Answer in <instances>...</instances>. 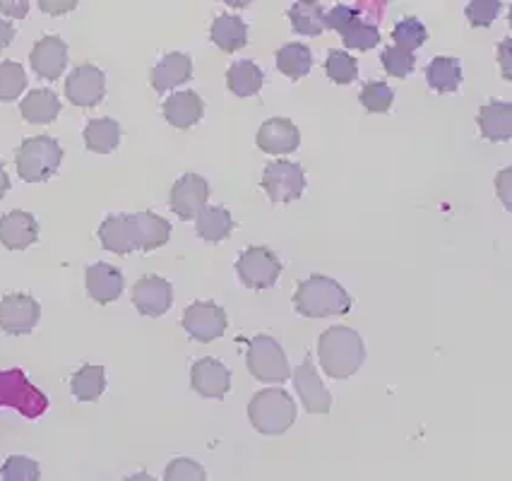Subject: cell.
<instances>
[{
	"label": "cell",
	"instance_id": "6da1fadb",
	"mask_svg": "<svg viewBox=\"0 0 512 481\" xmlns=\"http://www.w3.org/2000/svg\"><path fill=\"white\" fill-rule=\"evenodd\" d=\"M320 366L330 378L344 380L354 376L366 361V347H363L361 335L356 330L344 328H327L318 340Z\"/></svg>",
	"mask_w": 512,
	"mask_h": 481
},
{
	"label": "cell",
	"instance_id": "7a4b0ae2",
	"mask_svg": "<svg viewBox=\"0 0 512 481\" xmlns=\"http://www.w3.org/2000/svg\"><path fill=\"white\" fill-rule=\"evenodd\" d=\"M294 308L299 316L327 318L347 316L351 311V296L335 279L313 275L299 282L294 294Z\"/></svg>",
	"mask_w": 512,
	"mask_h": 481
},
{
	"label": "cell",
	"instance_id": "3957f363",
	"mask_svg": "<svg viewBox=\"0 0 512 481\" xmlns=\"http://www.w3.org/2000/svg\"><path fill=\"white\" fill-rule=\"evenodd\" d=\"M248 417L253 429L263 436H282L296 421V405L287 390L267 388L250 400Z\"/></svg>",
	"mask_w": 512,
	"mask_h": 481
},
{
	"label": "cell",
	"instance_id": "277c9868",
	"mask_svg": "<svg viewBox=\"0 0 512 481\" xmlns=\"http://www.w3.org/2000/svg\"><path fill=\"white\" fill-rule=\"evenodd\" d=\"M63 162V150L51 135L27 138L17 150V174L27 183H44L56 174Z\"/></svg>",
	"mask_w": 512,
	"mask_h": 481
},
{
	"label": "cell",
	"instance_id": "5b68a950",
	"mask_svg": "<svg viewBox=\"0 0 512 481\" xmlns=\"http://www.w3.org/2000/svg\"><path fill=\"white\" fill-rule=\"evenodd\" d=\"M246 364L253 378H258L260 383H284L291 376L287 354L282 352L277 340L267 335L250 340Z\"/></svg>",
	"mask_w": 512,
	"mask_h": 481
},
{
	"label": "cell",
	"instance_id": "8992f818",
	"mask_svg": "<svg viewBox=\"0 0 512 481\" xmlns=\"http://www.w3.org/2000/svg\"><path fill=\"white\" fill-rule=\"evenodd\" d=\"M325 29H335L342 34V41L347 49L371 51L378 46L380 32L371 22H363L361 15L351 5H335L330 13H325Z\"/></svg>",
	"mask_w": 512,
	"mask_h": 481
},
{
	"label": "cell",
	"instance_id": "52a82bcc",
	"mask_svg": "<svg viewBox=\"0 0 512 481\" xmlns=\"http://www.w3.org/2000/svg\"><path fill=\"white\" fill-rule=\"evenodd\" d=\"M236 272L243 287L260 292V289H270L282 275V260L270 248L253 246L236 260Z\"/></svg>",
	"mask_w": 512,
	"mask_h": 481
},
{
	"label": "cell",
	"instance_id": "ba28073f",
	"mask_svg": "<svg viewBox=\"0 0 512 481\" xmlns=\"http://www.w3.org/2000/svg\"><path fill=\"white\" fill-rule=\"evenodd\" d=\"M263 188L270 195L272 203H291L299 200L306 190V171L301 164L287 162V159H277L265 166Z\"/></svg>",
	"mask_w": 512,
	"mask_h": 481
},
{
	"label": "cell",
	"instance_id": "9c48e42d",
	"mask_svg": "<svg viewBox=\"0 0 512 481\" xmlns=\"http://www.w3.org/2000/svg\"><path fill=\"white\" fill-rule=\"evenodd\" d=\"M226 313L222 306H217L214 301H195L186 308L183 313V328L193 340L198 342H214L226 332Z\"/></svg>",
	"mask_w": 512,
	"mask_h": 481
},
{
	"label": "cell",
	"instance_id": "30bf717a",
	"mask_svg": "<svg viewBox=\"0 0 512 481\" xmlns=\"http://www.w3.org/2000/svg\"><path fill=\"white\" fill-rule=\"evenodd\" d=\"M41 306L27 294H10L0 301V328L8 335H29L37 328Z\"/></svg>",
	"mask_w": 512,
	"mask_h": 481
},
{
	"label": "cell",
	"instance_id": "8fae6325",
	"mask_svg": "<svg viewBox=\"0 0 512 481\" xmlns=\"http://www.w3.org/2000/svg\"><path fill=\"white\" fill-rule=\"evenodd\" d=\"M104 92H106L104 73L89 63L77 65L73 73H70L68 80H65V97L70 99V104L82 106V109L101 104Z\"/></svg>",
	"mask_w": 512,
	"mask_h": 481
},
{
	"label": "cell",
	"instance_id": "7c38bea8",
	"mask_svg": "<svg viewBox=\"0 0 512 481\" xmlns=\"http://www.w3.org/2000/svg\"><path fill=\"white\" fill-rule=\"evenodd\" d=\"M207 198H210V186L198 174L181 176L171 188V210L176 212L183 222L195 219L207 207Z\"/></svg>",
	"mask_w": 512,
	"mask_h": 481
},
{
	"label": "cell",
	"instance_id": "4fadbf2b",
	"mask_svg": "<svg viewBox=\"0 0 512 481\" xmlns=\"http://www.w3.org/2000/svg\"><path fill=\"white\" fill-rule=\"evenodd\" d=\"M296 385V393L301 397V405L308 414H327L332 407V395L327 393V388L323 385V380L318 378L315 373L313 359L306 356L301 361V366H296V371L291 373Z\"/></svg>",
	"mask_w": 512,
	"mask_h": 481
},
{
	"label": "cell",
	"instance_id": "5bb4252c",
	"mask_svg": "<svg viewBox=\"0 0 512 481\" xmlns=\"http://www.w3.org/2000/svg\"><path fill=\"white\" fill-rule=\"evenodd\" d=\"M133 304L142 316H164L174 304V287L164 277H142L133 289Z\"/></svg>",
	"mask_w": 512,
	"mask_h": 481
},
{
	"label": "cell",
	"instance_id": "9a60e30c",
	"mask_svg": "<svg viewBox=\"0 0 512 481\" xmlns=\"http://www.w3.org/2000/svg\"><path fill=\"white\" fill-rule=\"evenodd\" d=\"M190 383H193V390L198 395L210 397V400H222L231 390V371L217 359H200L195 361Z\"/></svg>",
	"mask_w": 512,
	"mask_h": 481
},
{
	"label": "cell",
	"instance_id": "2e32d148",
	"mask_svg": "<svg viewBox=\"0 0 512 481\" xmlns=\"http://www.w3.org/2000/svg\"><path fill=\"white\" fill-rule=\"evenodd\" d=\"M128 227L135 251H154V248L164 246L171 236V224L154 212L128 215Z\"/></svg>",
	"mask_w": 512,
	"mask_h": 481
},
{
	"label": "cell",
	"instance_id": "e0dca14e",
	"mask_svg": "<svg viewBox=\"0 0 512 481\" xmlns=\"http://www.w3.org/2000/svg\"><path fill=\"white\" fill-rule=\"evenodd\" d=\"M39 224L29 212L13 210L0 217V243L8 251H25V248L37 243Z\"/></svg>",
	"mask_w": 512,
	"mask_h": 481
},
{
	"label": "cell",
	"instance_id": "ac0fdd59",
	"mask_svg": "<svg viewBox=\"0 0 512 481\" xmlns=\"http://www.w3.org/2000/svg\"><path fill=\"white\" fill-rule=\"evenodd\" d=\"M32 70L44 80H56L68 65V44L61 37H44L34 44L32 56Z\"/></svg>",
	"mask_w": 512,
	"mask_h": 481
},
{
	"label": "cell",
	"instance_id": "d6986e66",
	"mask_svg": "<svg viewBox=\"0 0 512 481\" xmlns=\"http://www.w3.org/2000/svg\"><path fill=\"white\" fill-rule=\"evenodd\" d=\"M255 142L265 154H291L299 147L301 133L289 118H270L260 126Z\"/></svg>",
	"mask_w": 512,
	"mask_h": 481
},
{
	"label": "cell",
	"instance_id": "ffe728a7",
	"mask_svg": "<svg viewBox=\"0 0 512 481\" xmlns=\"http://www.w3.org/2000/svg\"><path fill=\"white\" fill-rule=\"evenodd\" d=\"M87 294L97 304H111L123 294V275L118 267L97 263L87 267Z\"/></svg>",
	"mask_w": 512,
	"mask_h": 481
},
{
	"label": "cell",
	"instance_id": "44dd1931",
	"mask_svg": "<svg viewBox=\"0 0 512 481\" xmlns=\"http://www.w3.org/2000/svg\"><path fill=\"white\" fill-rule=\"evenodd\" d=\"M190 75H193V61H190V56H186V53H169V56H164L162 61L154 65L152 87L164 94L169 89L188 82Z\"/></svg>",
	"mask_w": 512,
	"mask_h": 481
},
{
	"label": "cell",
	"instance_id": "7402d4cb",
	"mask_svg": "<svg viewBox=\"0 0 512 481\" xmlns=\"http://www.w3.org/2000/svg\"><path fill=\"white\" fill-rule=\"evenodd\" d=\"M202 111H205V106H202V99L198 97V92H193V89L171 94L164 102V118L171 126L181 130L195 126L202 118Z\"/></svg>",
	"mask_w": 512,
	"mask_h": 481
},
{
	"label": "cell",
	"instance_id": "603a6c76",
	"mask_svg": "<svg viewBox=\"0 0 512 481\" xmlns=\"http://www.w3.org/2000/svg\"><path fill=\"white\" fill-rule=\"evenodd\" d=\"M479 128L486 140L508 142L512 138V104L491 102L481 106Z\"/></svg>",
	"mask_w": 512,
	"mask_h": 481
},
{
	"label": "cell",
	"instance_id": "cb8c5ba5",
	"mask_svg": "<svg viewBox=\"0 0 512 481\" xmlns=\"http://www.w3.org/2000/svg\"><path fill=\"white\" fill-rule=\"evenodd\" d=\"M22 118L34 126H49L61 114V102L51 89H34L22 99Z\"/></svg>",
	"mask_w": 512,
	"mask_h": 481
},
{
	"label": "cell",
	"instance_id": "d4e9b609",
	"mask_svg": "<svg viewBox=\"0 0 512 481\" xmlns=\"http://www.w3.org/2000/svg\"><path fill=\"white\" fill-rule=\"evenodd\" d=\"M195 231H198L200 239L219 243L229 239L231 231H234V219L226 207L219 205H207L205 210L195 217Z\"/></svg>",
	"mask_w": 512,
	"mask_h": 481
},
{
	"label": "cell",
	"instance_id": "484cf974",
	"mask_svg": "<svg viewBox=\"0 0 512 481\" xmlns=\"http://www.w3.org/2000/svg\"><path fill=\"white\" fill-rule=\"evenodd\" d=\"M210 37L222 51L236 53L248 44V25L236 15H219L212 22Z\"/></svg>",
	"mask_w": 512,
	"mask_h": 481
},
{
	"label": "cell",
	"instance_id": "4316f807",
	"mask_svg": "<svg viewBox=\"0 0 512 481\" xmlns=\"http://www.w3.org/2000/svg\"><path fill=\"white\" fill-rule=\"evenodd\" d=\"M226 85L236 97H253L265 85V73L253 61H236L226 70Z\"/></svg>",
	"mask_w": 512,
	"mask_h": 481
},
{
	"label": "cell",
	"instance_id": "83f0119b",
	"mask_svg": "<svg viewBox=\"0 0 512 481\" xmlns=\"http://www.w3.org/2000/svg\"><path fill=\"white\" fill-rule=\"evenodd\" d=\"M426 80L428 87L436 89L440 94H448V92H457L462 82V68L457 58L450 56H438L428 63L426 68Z\"/></svg>",
	"mask_w": 512,
	"mask_h": 481
},
{
	"label": "cell",
	"instance_id": "f1b7e54d",
	"mask_svg": "<svg viewBox=\"0 0 512 481\" xmlns=\"http://www.w3.org/2000/svg\"><path fill=\"white\" fill-rule=\"evenodd\" d=\"M121 142V126L113 118H94L85 128V145L89 152L109 154Z\"/></svg>",
	"mask_w": 512,
	"mask_h": 481
},
{
	"label": "cell",
	"instance_id": "f546056e",
	"mask_svg": "<svg viewBox=\"0 0 512 481\" xmlns=\"http://www.w3.org/2000/svg\"><path fill=\"white\" fill-rule=\"evenodd\" d=\"M99 239L101 246L106 251L116 253V255H125L133 253V239H130V227H128V215H113L109 219H104V224L99 227Z\"/></svg>",
	"mask_w": 512,
	"mask_h": 481
},
{
	"label": "cell",
	"instance_id": "4dcf8cb0",
	"mask_svg": "<svg viewBox=\"0 0 512 481\" xmlns=\"http://www.w3.org/2000/svg\"><path fill=\"white\" fill-rule=\"evenodd\" d=\"M277 68L291 80H301L311 73L313 53L306 44H287L277 51Z\"/></svg>",
	"mask_w": 512,
	"mask_h": 481
},
{
	"label": "cell",
	"instance_id": "1f68e13d",
	"mask_svg": "<svg viewBox=\"0 0 512 481\" xmlns=\"http://www.w3.org/2000/svg\"><path fill=\"white\" fill-rule=\"evenodd\" d=\"M289 20L296 34L318 37L325 29V8L320 3H294L289 8Z\"/></svg>",
	"mask_w": 512,
	"mask_h": 481
},
{
	"label": "cell",
	"instance_id": "d6a6232c",
	"mask_svg": "<svg viewBox=\"0 0 512 481\" xmlns=\"http://www.w3.org/2000/svg\"><path fill=\"white\" fill-rule=\"evenodd\" d=\"M70 388L80 402H97L106 390L104 366H82L73 376Z\"/></svg>",
	"mask_w": 512,
	"mask_h": 481
},
{
	"label": "cell",
	"instance_id": "836d02e7",
	"mask_svg": "<svg viewBox=\"0 0 512 481\" xmlns=\"http://www.w3.org/2000/svg\"><path fill=\"white\" fill-rule=\"evenodd\" d=\"M392 39H395L397 49L414 53L416 49H421V46L426 44L428 32L416 17H404V20L397 22L395 29H392Z\"/></svg>",
	"mask_w": 512,
	"mask_h": 481
},
{
	"label": "cell",
	"instance_id": "e575fe53",
	"mask_svg": "<svg viewBox=\"0 0 512 481\" xmlns=\"http://www.w3.org/2000/svg\"><path fill=\"white\" fill-rule=\"evenodd\" d=\"M327 77H330L335 85H351V82L359 77V65H356V58L349 56L347 51L332 49L327 53Z\"/></svg>",
	"mask_w": 512,
	"mask_h": 481
},
{
	"label": "cell",
	"instance_id": "d590c367",
	"mask_svg": "<svg viewBox=\"0 0 512 481\" xmlns=\"http://www.w3.org/2000/svg\"><path fill=\"white\" fill-rule=\"evenodd\" d=\"M27 87L25 68L20 63L3 61L0 63V102H15Z\"/></svg>",
	"mask_w": 512,
	"mask_h": 481
},
{
	"label": "cell",
	"instance_id": "8d00e7d4",
	"mask_svg": "<svg viewBox=\"0 0 512 481\" xmlns=\"http://www.w3.org/2000/svg\"><path fill=\"white\" fill-rule=\"evenodd\" d=\"M392 102H395V92L385 82H368L361 89V104L366 106L371 114H385L390 111Z\"/></svg>",
	"mask_w": 512,
	"mask_h": 481
},
{
	"label": "cell",
	"instance_id": "74e56055",
	"mask_svg": "<svg viewBox=\"0 0 512 481\" xmlns=\"http://www.w3.org/2000/svg\"><path fill=\"white\" fill-rule=\"evenodd\" d=\"M164 481H207V472L200 462L190 457H176L164 469Z\"/></svg>",
	"mask_w": 512,
	"mask_h": 481
},
{
	"label": "cell",
	"instance_id": "f35d334b",
	"mask_svg": "<svg viewBox=\"0 0 512 481\" xmlns=\"http://www.w3.org/2000/svg\"><path fill=\"white\" fill-rule=\"evenodd\" d=\"M0 474H3V481H39L41 472L34 460H29V457H22V455H13L5 460Z\"/></svg>",
	"mask_w": 512,
	"mask_h": 481
},
{
	"label": "cell",
	"instance_id": "ab89813d",
	"mask_svg": "<svg viewBox=\"0 0 512 481\" xmlns=\"http://www.w3.org/2000/svg\"><path fill=\"white\" fill-rule=\"evenodd\" d=\"M414 65H416L414 53L397 49V46H390V49L383 51V68L388 70L392 77H400V80H404L407 75H412Z\"/></svg>",
	"mask_w": 512,
	"mask_h": 481
},
{
	"label": "cell",
	"instance_id": "60d3db41",
	"mask_svg": "<svg viewBox=\"0 0 512 481\" xmlns=\"http://www.w3.org/2000/svg\"><path fill=\"white\" fill-rule=\"evenodd\" d=\"M500 0H474L467 5V20L472 27H488L500 13Z\"/></svg>",
	"mask_w": 512,
	"mask_h": 481
},
{
	"label": "cell",
	"instance_id": "b9f144b4",
	"mask_svg": "<svg viewBox=\"0 0 512 481\" xmlns=\"http://www.w3.org/2000/svg\"><path fill=\"white\" fill-rule=\"evenodd\" d=\"M39 8L49 15H63L77 8V0H63V3H53V0H41Z\"/></svg>",
	"mask_w": 512,
	"mask_h": 481
},
{
	"label": "cell",
	"instance_id": "7bdbcfd3",
	"mask_svg": "<svg viewBox=\"0 0 512 481\" xmlns=\"http://www.w3.org/2000/svg\"><path fill=\"white\" fill-rule=\"evenodd\" d=\"M510 178H512V169H505V171H500V176H498V181H496L498 195H500V200H503L505 210H510V207H512V200H510Z\"/></svg>",
	"mask_w": 512,
	"mask_h": 481
},
{
	"label": "cell",
	"instance_id": "ee69618b",
	"mask_svg": "<svg viewBox=\"0 0 512 481\" xmlns=\"http://www.w3.org/2000/svg\"><path fill=\"white\" fill-rule=\"evenodd\" d=\"M0 13L13 17V20H22L29 13V3L27 0H20V3H5V0H0Z\"/></svg>",
	"mask_w": 512,
	"mask_h": 481
},
{
	"label": "cell",
	"instance_id": "f6af8a7d",
	"mask_svg": "<svg viewBox=\"0 0 512 481\" xmlns=\"http://www.w3.org/2000/svg\"><path fill=\"white\" fill-rule=\"evenodd\" d=\"M500 65H503V77L505 80H512V70H510V39H505L500 44Z\"/></svg>",
	"mask_w": 512,
	"mask_h": 481
},
{
	"label": "cell",
	"instance_id": "bcb514c9",
	"mask_svg": "<svg viewBox=\"0 0 512 481\" xmlns=\"http://www.w3.org/2000/svg\"><path fill=\"white\" fill-rule=\"evenodd\" d=\"M13 39H15V27H13V22L0 20V49H5V46L13 44Z\"/></svg>",
	"mask_w": 512,
	"mask_h": 481
},
{
	"label": "cell",
	"instance_id": "7dc6e473",
	"mask_svg": "<svg viewBox=\"0 0 512 481\" xmlns=\"http://www.w3.org/2000/svg\"><path fill=\"white\" fill-rule=\"evenodd\" d=\"M8 190H10V178H8V174H5L3 162H0V198H3V195L8 193Z\"/></svg>",
	"mask_w": 512,
	"mask_h": 481
},
{
	"label": "cell",
	"instance_id": "c3c4849f",
	"mask_svg": "<svg viewBox=\"0 0 512 481\" xmlns=\"http://www.w3.org/2000/svg\"><path fill=\"white\" fill-rule=\"evenodd\" d=\"M125 481H154V477H152V474H147V472H138V474H133V477H128Z\"/></svg>",
	"mask_w": 512,
	"mask_h": 481
}]
</instances>
